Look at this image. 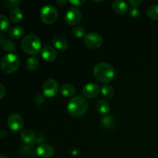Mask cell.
Returning a JSON list of instances; mask_svg holds the SVG:
<instances>
[{"label":"cell","instance_id":"1","mask_svg":"<svg viewBox=\"0 0 158 158\" xmlns=\"http://www.w3.org/2000/svg\"><path fill=\"white\" fill-rule=\"evenodd\" d=\"M94 75L97 80L103 83H108L112 81L115 77L114 68L107 63H99L94 66Z\"/></svg>","mask_w":158,"mask_h":158},{"label":"cell","instance_id":"2","mask_svg":"<svg viewBox=\"0 0 158 158\" xmlns=\"http://www.w3.org/2000/svg\"><path fill=\"white\" fill-rule=\"evenodd\" d=\"M88 110V102L81 96H76L69 101L67 111L73 117H80L86 114Z\"/></svg>","mask_w":158,"mask_h":158},{"label":"cell","instance_id":"3","mask_svg":"<svg viewBox=\"0 0 158 158\" xmlns=\"http://www.w3.org/2000/svg\"><path fill=\"white\" fill-rule=\"evenodd\" d=\"M21 47L23 52L28 55L35 56L41 50L42 43L40 39L34 34H30L23 39Z\"/></svg>","mask_w":158,"mask_h":158},{"label":"cell","instance_id":"4","mask_svg":"<svg viewBox=\"0 0 158 158\" xmlns=\"http://www.w3.org/2000/svg\"><path fill=\"white\" fill-rule=\"evenodd\" d=\"M20 64L19 58L14 53H9L2 58L0 66L2 70L8 74L13 73L18 69Z\"/></svg>","mask_w":158,"mask_h":158},{"label":"cell","instance_id":"5","mask_svg":"<svg viewBox=\"0 0 158 158\" xmlns=\"http://www.w3.org/2000/svg\"><path fill=\"white\" fill-rule=\"evenodd\" d=\"M40 18L45 24H53L58 19L57 9L52 5H46L43 6L40 12Z\"/></svg>","mask_w":158,"mask_h":158},{"label":"cell","instance_id":"6","mask_svg":"<svg viewBox=\"0 0 158 158\" xmlns=\"http://www.w3.org/2000/svg\"><path fill=\"white\" fill-rule=\"evenodd\" d=\"M103 42V37L97 32H89L84 37L85 45L89 49H98L102 46Z\"/></svg>","mask_w":158,"mask_h":158},{"label":"cell","instance_id":"7","mask_svg":"<svg viewBox=\"0 0 158 158\" xmlns=\"http://www.w3.org/2000/svg\"><path fill=\"white\" fill-rule=\"evenodd\" d=\"M81 12L75 7H71L66 11L65 21L69 26H76L81 21Z\"/></svg>","mask_w":158,"mask_h":158},{"label":"cell","instance_id":"8","mask_svg":"<svg viewBox=\"0 0 158 158\" xmlns=\"http://www.w3.org/2000/svg\"><path fill=\"white\" fill-rule=\"evenodd\" d=\"M43 94L46 97H53L59 91L58 83L53 79H48L43 86Z\"/></svg>","mask_w":158,"mask_h":158},{"label":"cell","instance_id":"9","mask_svg":"<svg viewBox=\"0 0 158 158\" xmlns=\"http://www.w3.org/2000/svg\"><path fill=\"white\" fill-rule=\"evenodd\" d=\"M7 125L12 131H18L24 126V120L19 114H11L7 119Z\"/></svg>","mask_w":158,"mask_h":158},{"label":"cell","instance_id":"10","mask_svg":"<svg viewBox=\"0 0 158 158\" xmlns=\"http://www.w3.org/2000/svg\"><path fill=\"white\" fill-rule=\"evenodd\" d=\"M100 86L95 83H87L83 88V96L87 99H93L97 97L100 94Z\"/></svg>","mask_w":158,"mask_h":158},{"label":"cell","instance_id":"11","mask_svg":"<svg viewBox=\"0 0 158 158\" xmlns=\"http://www.w3.org/2000/svg\"><path fill=\"white\" fill-rule=\"evenodd\" d=\"M36 154L41 158H51L55 154V149L48 143H42L36 148Z\"/></svg>","mask_w":158,"mask_h":158},{"label":"cell","instance_id":"12","mask_svg":"<svg viewBox=\"0 0 158 158\" xmlns=\"http://www.w3.org/2000/svg\"><path fill=\"white\" fill-rule=\"evenodd\" d=\"M21 139L28 146H32L37 141V137L35 133L29 129L23 130L21 132Z\"/></svg>","mask_w":158,"mask_h":158},{"label":"cell","instance_id":"13","mask_svg":"<svg viewBox=\"0 0 158 158\" xmlns=\"http://www.w3.org/2000/svg\"><path fill=\"white\" fill-rule=\"evenodd\" d=\"M41 56L45 61L52 62L56 59L57 52L52 46H45L41 50Z\"/></svg>","mask_w":158,"mask_h":158},{"label":"cell","instance_id":"14","mask_svg":"<svg viewBox=\"0 0 158 158\" xmlns=\"http://www.w3.org/2000/svg\"><path fill=\"white\" fill-rule=\"evenodd\" d=\"M52 44L55 48L60 51H66L68 48V42L64 36L56 35L52 39Z\"/></svg>","mask_w":158,"mask_h":158},{"label":"cell","instance_id":"15","mask_svg":"<svg viewBox=\"0 0 158 158\" xmlns=\"http://www.w3.org/2000/svg\"><path fill=\"white\" fill-rule=\"evenodd\" d=\"M113 10L117 14H124L128 12V6L127 2L120 0H116L112 3Z\"/></svg>","mask_w":158,"mask_h":158},{"label":"cell","instance_id":"16","mask_svg":"<svg viewBox=\"0 0 158 158\" xmlns=\"http://www.w3.org/2000/svg\"><path fill=\"white\" fill-rule=\"evenodd\" d=\"M25 30L22 26H13L12 29L9 30V35L10 38L14 39V40H19V39L22 38L24 35Z\"/></svg>","mask_w":158,"mask_h":158},{"label":"cell","instance_id":"17","mask_svg":"<svg viewBox=\"0 0 158 158\" xmlns=\"http://www.w3.org/2000/svg\"><path fill=\"white\" fill-rule=\"evenodd\" d=\"M96 107H97V111H98L100 114H103V115L108 114L110 113V103L104 100H99L97 103Z\"/></svg>","mask_w":158,"mask_h":158},{"label":"cell","instance_id":"18","mask_svg":"<svg viewBox=\"0 0 158 158\" xmlns=\"http://www.w3.org/2000/svg\"><path fill=\"white\" fill-rule=\"evenodd\" d=\"M9 17H10V19L12 23H19L23 20V13L19 7L14 8L11 11L10 14H9Z\"/></svg>","mask_w":158,"mask_h":158},{"label":"cell","instance_id":"19","mask_svg":"<svg viewBox=\"0 0 158 158\" xmlns=\"http://www.w3.org/2000/svg\"><path fill=\"white\" fill-rule=\"evenodd\" d=\"M77 93V89L73 86L72 84L69 83H66L63 84L61 87V94H63L64 97H70L74 96Z\"/></svg>","mask_w":158,"mask_h":158},{"label":"cell","instance_id":"20","mask_svg":"<svg viewBox=\"0 0 158 158\" xmlns=\"http://www.w3.org/2000/svg\"><path fill=\"white\" fill-rule=\"evenodd\" d=\"M40 62H39V59L35 56H32L30 58L28 59L26 62V68L28 70L33 71L38 68Z\"/></svg>","mask_w":158,"mask_h":158},{"label":"cell","instance_id":"21","mask_svg":"<svg viewBox=\"0 0 158 158\" xmlns=\"http://www.w3.org/2000/svg\"><path fill=\"white\" fill-rule=\"evenodd\" d=\"M101 93L103 97L106 99H111L114 96V89L110 85H104L101 89Z\"/></svg>","mask_w":158,"mask_h":158},{"label":"cell","instance_id":"22","mask_svg":"<svg viewBox=\"0 0 158 158\" xmlns=\"http://www.w3.org/2000/svg\"><path fill=\"white\" fill-rule=\"evenodd\" d=\"M148 17L153 20H158V5H153L147 11Z\"/></svg>","mask_w":158,"mask_h":158},{"label":"cell","instance_id":"23","mask_svg":"<svg viewBox=\"0 0 158 158\" xmlns=\"http://www.w3.org/2000/svg\"><path fill=\"white\" fill-rule=\"evenodd\" d=\"M10 26L9 19L4 15L0 14V32H6Z\"/></svg>","mask_w":158,"mask_h":158},{"label":"cell","instance_id":"24","mask_svg":"<svg viewBox=\"0 0 158 158\" xmlns=\"http://www.w3.org/2000/svg\"><path fill=\"white\" fill-rule=\"evenodd\" d=\"M101 123L104 127L112 128L115 124V120L110 116H106L101 119Z\"/></svg>","mask_w":158,"mask_h":158},{"label":"cell","instance_id":"25","mask_svg":"<svg viewBox=\"0 0 158 158\" xmlns=\"http://www.w3.org/2000/svg\"><path fill=\"white\" fill-rule=\"evenodd\" d=\"M2 47L3 48L5 51H7V52H13L16 49V46L15 45V43L11 41L10 40H8V39L5 40L3 44L2 45Z\"/></svg>","mask_w":158,"mask_h":158},{"label":"cell","instance_id":"26","mask_svg":"<svg viewBox=\"0 0 158 158\" xmlns=\"http://www.w3.org/2000/svg\"><path fill=\"white\" fill-rule=\"evenodd\" d=\"M73 34L75 35L77 38H82L85 37L86 34V29L82 26H76L73 29Z\"/></svg>","mask_w":158,"mask_h":158},{"label":"cell","instance_id":"27","mask_svg":"<svg viewBox=\"0 0 158 158\" xmlns=\"http://www.w3.org/2000/svg\"><path fill=\"white\" fill-rule=\"evenodd\" d=\"M20 2L17 1V0H7V1L4 2L5 6L8 8H16L18 5L19 4Z\"/></svg>","mask_w":158,"mask_h":158},{"label":"cell","instance_id":"28","mask_svg":"<svg viewBox=\"0 0 158 158\" xmlns=\"http://www.w3.org/2000/svg\"><path fill=\"white\" fill-rule=\"evenodd\" d=\"M35 103L36 105H38V106H40V105L43 104V103L45 102V98L44 97H43L42 95H39L37 96L35 98Z\"/></svg>","mask_w":158,"mask_h":158},{"label":"cell","instance_id":"29","mask_svg":"<svg viewBox=\"0 0 158 158\" xmlns=\"http://www.w3.org/2000/svg\"><path fill=\"white\" fill-rule=\"evenodd\" d=\"M139 14V11L137 10L136 8H132V9H131L129 10V15L131 17H132V18H135V17H137V15H138Z\"/></svg>","mask_w":158,"mask_h":158},{"label":"cell","instance_id":"30","mask_svg":"<svg viewBox=\"0 0 158 158\" xmlns=\"http://www.w3.org/2000/svg\"><path fill=\"white\" fill-rule=\"evenodd\" d=\"M69 2L75 6H82L83 4H84V3L86 2V1H85V0H73H73H70V1H69Z\"/></svg>","mask_w":158,"mask_h":158},{"label":"cell","instance_id":"31","mask_svg":"<svg viewBox=\"0 0 158 158\" xmlns=\"http://www.w3.org/2000/svg\"><path fill=\"white\" fill-rule=\"evenodd\" d=\"M142 2H143V1H142V0H140V1H136V0H130V1H128V3L131 5V6L132 8H137V6H138L140 4H141Z\"/></svg>","mask_w":158,"mask_h":158},{"label":"cell","instance_id":"32","mask_svg":"<svg viewBox=\"0 0 158 158\" xmlns=\"http://www.w3.org/2000/svg\"><path fill=\"white\" fill-rule=\"evenodd\" d=\"M6 87H5V86L3 84H2V83H0V100H2V99L5 97V95H6Z\"/></svg>","mask_w":158,"mask_h":158},{"label":"cell","instance_id":"33","mask_svg":"<svg viewBox=\"0 0 158 158\" xmlns=\"http://www.w3.org/2000/svg\"><path fill=\"white\" fill-rule=\"evenodd\" d=\"M6 37H5V35H3V34L0 33V46H2V45L3 44V43L5 42V40H6Z\"/></svg>","mask_w":158,"mask_h":158},{"label":"cell","instance_id":"34","mask_svg":"<svg viewBox=\"0 0 158 158\" xmlns=\"http://www.w3.org/2000/svg\"><path fill=\"white\" fill-rule=\"evenodd\" d=\"M66 2V1H64V2H60V1H57V3H58V4H61V5H64L65 3Z\"/></svg>","mask_w":158,"mask_h":158},{"label":"cell","instance_id":"35","mask_svg":"<svg viewBox=\"0 0 158 158\" xmlns=\"http://www.w3.org/2000/svg\"><path fill=\"white\" fill-rule=\"evenodd\" d=\"M0 158H8L6 156H4V155H0Z\"/></svg>","mask_w":158,"mask_h":158}]
</instances>
